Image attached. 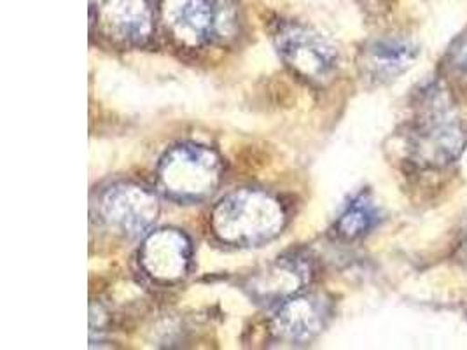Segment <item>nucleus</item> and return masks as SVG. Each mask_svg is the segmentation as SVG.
Segmentation results:
<instances>
[{
	"label": "nucleus",
	"mask_w": 467,
	"mask_h": 350,
	"mask_svg": "<svg viewBox=\"0 0 467 350\" xmlns=\"http://www.w3.org/2000/svg\"><path fill=\"white\" fill-rule=\"evenodd\" d=\"M284 226L282 203L261 190H238L223 198L213 212L215 237L230 245H261L280 235Z\"/></svg>",
	"instance_id": "f257e3e1"
},
{
	"label": "nucleus",
	"mask_w": 467,
	"mask_h": 350,
	"mask_svg": "<svg viewBox=\"0 0 467 350\" xmlns=\"http://www.w3.org/2000/svg\"><path fill=\"white\" fill-rule=\"evenodd\" d=\"M223 161L215 151L198 144L173 146L158 165V186L175 201H202L215 193Z\"/></svg>",
	"instance_id": "f03ea898"
},
{
	"label": "nucleus",
	"mask_w": 467,
	"mask_h": 350,
	"mask_svg": "<svg viewBox=\"0 0 467 350\" xmlns=\"http://www.w3.org/2000/svg\"><path fill=\"white\" fill-rule=\"evenodd\" d=\"M274 39L282 60L306 81L326 83L338 68L337 47L308 26L280 23Z\"/></svg>",
	"instance_id": "7ed1b4c3"
},
{
	"label": "nucleus",
	"mask_w": 467,
	"mask_h": 350,
	"mask_svg": "<svg viewBox=\"0 0 467 350\" xmlns=\"http://www.w3.org/2000/svg\"><path fill=\"white\" fill-rule=\"evenodd\" d=\"M99 212L109 230L127 239L146 235L160 216V201L140 184L118 182L100 197Z\"/></svg>",
	"instance_id": "20e7f679"
},
{
	"label": "nucleus",
	"mask_w": 467,
	"mask_h": 350,
	"mask_svg": "<svg viewBox=\"0 0 467 350\" xmlns=\"http://www.w3.org/2000/svg\"><path fill=\"white\" fill-rule=\"evenodd\" d=\"M467 146V125L445 110H432L410 133V154L425 169H443Z\"/></svg>",
	"instance_id": "39448f33"
},
{
	"label": "nucleus",
	"mask_w": 467,
	"mask_h": 350,
	"mask_svg": "<svg viewBox=\"0 0 467 350\" xmlns=\"http://www.w3.org/2000/svg\"><path fill=\"white\" fill-rule=\"evenodd\" d=\"M91 28L123 46H142L152 36L148 0H89Z\"/></svg>",
	"instance_id": "423d86ee"
},
{
	"label": "nucleus",
	"mask_w": 467,
	"mask_h": 350,
	"mask_svg": "<svg viewBox=\"0 0 467 350\" xmlns=\"http://www.w3.org/2000/svg\"><path fill=\"white\" fill-rule=\"evenodd\" d=\"M161 18L171 37L188 47L224 37V23L230 25L213 0H163Z\"/></svg>",
	"instance_id": "0eeeda50"
},
{
	"label": "nucleus",
	"mask_w": 467,
	"mask_h": 350,
	"mask_svg": "<svg viewBox=\"0 0 467 350\" xmlns=\"http://www.w3.org/2000/svg\"><path fill=\"white\" fill-rule=\"evenodd\" d=\"M190 239L179 230H158L148 235L140 249V264L158 283H177L188 275L192 266Z\"/></svg>",
	"instance_id": "6e6552de"
},
{
	"label": "nucleus",
	"mask_w": 467,
	"mask_h": 350,
	"mask_svg": "<svg viewBox=\"0 0 467 350\" xmlns=\"http://www.w3.org/2000/svg\"><path fill=\"white\" fill-rule=\"evenodd\" d=\"M331 312V304L322 294H295L278 305L274 331L284 342L306 344L327 326Z\"/></svg>",
	"instance_id": "1a4fd4ad"
},
{
	"label": "nucleus",
	"mask_w": 467,
	"mask_h": 350,
	"mask_svg": "<svg viewBox=\"0 0 467 350\" xmlns=\"http://www.w3.org/2000/svg\"><path fill=\"white\" fill-rule=\"evenodd\" d=\"M308 268L297 258H278L254 273L245 289L257 304H282L308 283Z\"/></svg>",
	"instance_id": "9d476101"
},
{
	"label": "nucleus",
	"mask_w": 467,
	"mask_h": 350,
	"mask_svg": "<svg viewBox=\"0 0 467 350\" xmlns=\"http://www.w3.org/2000/svg\"><path fill=\"white\" fill-rule=\"evenodd\" d=\"M417 55L419 49L415 44L406 39L383 37L373 41L362 51V70L369 79L385 83L413 66Z\"/></svg>",
	"instance_id": "9b49d317"
},
{
	"label": "nucleus",
	"mask_w": 467,
	"mask_h": 350,
	"mask_svg": "<svg viewBox=\"0 0 467 350\" xmlns=\"http://www.w3.org/2000/svg\"><path fill=\"white\" fill-rule=\"evenodd\" d=\"M379 221L375 203L366 195H359L345 209L337 221V233L345 241H356L364 237Z\"/></svg>",
	"instance_id": "f8f14e48"
},
{
	"label": "nucleus",
	"mask_w": 467,
	"mask_h": 350,
	"mask_svg": "<svg viewBox=\"0 0 467 350\" xmlns=\"http://www.w3.org/2000/svg\"><path fill=\"white\" fill-rule=\"evenodd\" d=\"M448 58H450V66L467 77V34L461 36L455 43L451 44Z\"/></svg>",
	"instance_id": "ddd939ff"
}]
</instances>
